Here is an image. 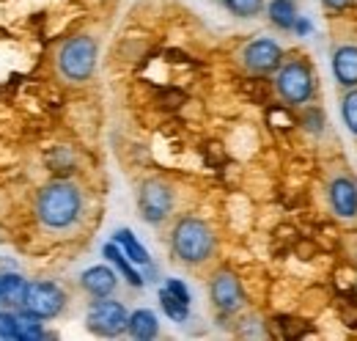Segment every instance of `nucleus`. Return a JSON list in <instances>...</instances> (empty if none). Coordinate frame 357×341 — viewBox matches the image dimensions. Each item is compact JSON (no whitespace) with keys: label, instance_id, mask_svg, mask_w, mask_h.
<instances>
[{"label":"nucleus","instance_id":"nucleus-1","mask_svg":"<svg viewBox=\"0 0 357 341\" xmlns=\"http://www.w3.org/2000/svg\"><path fill=\"white\" fill-rule=\"evenodd\" d=\"M83 210L80 190L69 182H52L36 198V217L47 228H69Z\"/></svg>","mask_w":357,"mask_h":341},{"label":"nucleus","instance_id":"nucleus-2","mask_svg":"<svg viewBox=\"0 0 357 341\" xmlns=\"http://www.w3.org/2000/svg\"><path fill=\"white\" fill-rule=\"evenodd\" d=\"M215 251L212 228L198 217H184L174 228V254L187 264H201Z\"/></svg>","mask_w":357,"mask_h":341},{"label":"nucleus","instance_id":"nucleus-3","mask_svg":"<svg viewBox=\"0 0 357 341\" xmlns=\"http://www.w3.org/2000/svg\"><path fill=\"white\" fill-rule=\"evenodd\" d=\"M96 66V42L91 36H72L58 52V69L66 80L83 83Z\"/></svg>","mask_w":357,"mask_h":341},{"label":"nucleus","instance_id":"nucleus-4","mask_svg":"<svg viewBox=\"0 0 357 341\" xmlns=\"http://www.w3.org/2000/svg\"><path fill=\"white\" fill-rule=\"evenodd\" d=\"M66 305V295L58 284L52 281H33L25 286V295H22V308L39 319H52L63 311Z\"/></svg>","mask_w":357,"mask_h":341},{"label":"nucleus","instance_id":"nucleus-5","mask_svg":"<svg viewBox=\"0 0 357 341\" xmlns=\"http://www.w3.org/2000/svg\"><path fill=\"white\" fill-rule=\"evenodd\" d=\"M127 308L116 300L96 298L89 308V328L99 336H119L127 331Z\"/></svg>","mask_w":357,"mask_h":341},{"label":"nucleus","instance_id":"nucleus-6","mask_svg":"<svg viewBox=\"0 0 357 341\" xmlns=\"http://www.w3.org/2000/svg\"><path fill=\"white\" fill-rule=\"evenodd\" d=\"M278 91L280 96L289 102V105H303L308 102L313 94V75L311 69L300 61H291L286 64L280 72H278Z\"/></svg>","mask_w":357,"mask_h":341},{"label":"nucleus","instance_id":"nucleus-7","mask_svg":"<svg viewBox=\"0 0 357 341\" xmlns=\"http://www.w3.org/2000/svg\"><path fill=\"white\" fill-rule=\"evenodd\" d=\"M171 207H174V190L165 182L151 179L140 187V215H143V220L162 223L171 212Z\"/></svg>","mask_w":357,"mask_h":341},{"label":"nucleus","instance_id":"nucleus-8","mask_svg":"<svg viewBox=\"0 0 357 341\" xmlns=\"http://www.w3.org/2000/svg\"><path fill=\"white\" fill-rule=\"evenodd\" d=\"M280 58H283L280 47L275 42H269V39H259V42L248 44V50H245V64H248V69L256 72V75L275 72V69L280 66Z\"/></svg>","mask_w":357,"mask_h":341},{"label":"nucleus","instance_id":"nucleus-9","mask_svg":"<svg viewBox=\"0 0 357 341\" xmlns=\"http://www.w3.org/2000/svg\"><path fill=\"white\" fill-rule=\"evenodd\" d=\"M212 300H215V305L220 311L234 314L242 305V286H239L236 275H231V273L215 275V281H212Z\"/></svg>","mask_w":357,"mask_h":341},{"label":"nucleus","instance_id":"nucleus-10","mask_svg":"<svg viewBox=\"0 0 357 341\" xmlns=\"http://www.w3.org/2000/svg\"><path fill=\"white\" fill-rule=\"evenodd\" d=\"M330 204L341 217L357 215V184L352 179H335L330 184Z\"/></svg>","mask_w":357,"mask_h":341},{"label":"nucleus","instance_id":"nucleus-11","mask_svg":"<svg viewBox=\"0 0 357 341\" xmlns=\"http://www.w3.org/2000/svg\"><path fill=\"white\" fill-rule=\"evenodd\" d=\"M80 284H83V289L89 292L91 298H107L116 289V273L110 267L96 264V267H91V270L83 273Z\"/></svg>","mask_w":357,"mask_h":341},{"label":"nucleus","instance_id":"nucleus-12","mask_svg":"<svg viewBox=\"0 0 357 341\" xmlns=\"http://www.w3.org/2000/svg\"><path fill=\"white\" fill-rule=\"evenodd\" d=\"M333 72L341 85H357V47L347 44L333 58Z\"/></svg>","mask_w":357,"mask_h":341},{"label":"nucleus","instance_id":"nucleus-13","mask_svg":"<svg viewBox=\"0 0 357 341\" xmlns=\"http://www.w3.org/2000/svg\"><path fill=\"white\" fill-rule=\"evenodd\" d=\"M127 331H130L132 339L146 341V339H154V336H157L160 325H157V317H154L149 308H140V311L130 314V319H127Z\"/></svg>","mask_w":357,"mask_h":341},{"label":"nucleus","instance_id":"nucleus-14","mask_svg":"<svg viewBox=\"0 0 357 341\" xmlns=\"http://www.w3.org/2000/svg\"><path fill=\"white\" fill-rule=\"evenodd\" d=\"M269 20H272L278 28L291 31L294 22H297V8H294V3H291V0H272V3H269Z\"/></svg>","mask_w":357,"mask_h":341},{"label":"nucleus","instance_id":"nucleus-15","mask_svg":"<svg viewBox=\"0 0 357 341\" xmlns=\"http://www.w3.org/2000/svg\"><path fill=\"white\" fill-rule=\"evenodd\" d=\"M116 245L124 251V256H130L135 264H149V251L135 240V234L130 231V228L116 231Z\"/></svg>","mask_w":357,"mask_h":341},{"label":"nucleus","instance_id":"nucleus-16","mask_svg":"<svg viewBox=\"0 0 357 341\" xmlns=\"http://www.w3.org/2000/svg\"><path fill=\"white\" fill-rule=\"evenodd\" d=\"M102 254L107 256V259H110V261H113V264H116V267H119V270L124 273V278H127V281H130L132 286H143V278L137 275V270H135L132 264H130V261L124 259V251H121V248H119L116 242H107Z\"/></svg>","mask_w":357,"mask_h":341},{"label":"nucleus","instance_id":"nucleus-17","mask_svg":"<svg viewBox=\"0 0 357 341\" xmlns=\"http://www.w3.org/2000/svg\"><path fill=\"white\" fill-rule=\"evenodd\" d=\"M160 305H162V311H165L174 322H184L187 314H190V303H181V300H178L176 295H171L168 289L160 292Z\"/></svg>","mask_w":357,"mask_h":341},{"label":"nucleus","instance_id":"nucleus-18","mask_svg":"<svg viewBox=\"0 0 357 341\" xmlns=\"http://www.w3.org/2000/svg\"><path fill=\"white\" fill-rule=\"evenodd\" d=\"M0 286H3V300H11V303H17V305H22V295H25V278H20V275H3L0 278Z\"/></svg>","mask_w":357,"mask_h":341},{"label":"nucleus","instance_id":"nucleus-19","mask_svg":"<svg viewBox=\"0 0 357 341\" xmlns=\"http://www.w3.org/2000/svg\"><path fill=\"white\" fill-rule=\"evenodd\" d=\"M47 333L42 331V322H39V317H33V314H22L20 317V341H28V339H45Z\"/></svg>","mask_w":357,"mask_h":341},{"label":"nucleus","instance_id":"nucleus-20","mask_svg":"<svg viewBox=\"0 0 357 341\" xmlns=\"http://www.w3.org/2000/svg\"><path fill=\"white\" fill-rule=\"evenodd\" d=\"M0 339H20V317L11 311H0Z\"/></svg>","mask_w":357,"mask_h":341},{"label":"nucleus","instance_id":"nucleus-21","mask_svg":"<svg viewBox=\"0 0 357 341\" xmlns=\"http://www.w3.org/2000/svg\"><path fill=\"white\" fill-rule=\"evenodd\" d=\"M341 113H344V122H347L349 132H355L357 135V91H352V94H347V96H344Z\"/></svg>","mask_w":357,"mask_h":341},{"label":"nucleus","instance_id":"nucleus-22","mask_svg":"<svg viewBox=\"0 0 357 341\" xmlns=\"http://www.w3.org/2000/svg\"><path fill=\"white\" fill-rule=\"evenodd\" d=\"M225 3H228V8H231L234 14H239V17H253V14L261 11V0H225Z\"/></svg>","mask_w":357,"mask_h":341},{"label":"nucleus","instance_id":"nucleus-23","mask_svg":"<svg viewBox=\"0 0 357 341\" xmlns=\"http://www.w3.org/2000/svg\"><path fill=\"white\" fill-rule=\"evenodd\" d=\"M165 289H168L171 295H176L181 303H190V292H187V286H184L181 281H176V278H171V281L165 284Z\"/></svg>","mask_w":357,"mask_h":341},{"label":"nucleus","instance_id":"nucleus-24","mask_svg":"<svg viewBox=\"0 0 357 341\" xmlns=\"http://www.w3.org/2000/svg\"><path fill=\"white\" fill-rule=\"evenodd\" d=\"M327 8H333V11H341V8H347L349 6V0H321Z\"/></svg>","mask_w":357,"mask_h":341},{"label":"nucleus","instance_id":"nucleus-25","mask_svg":"<svg viewBox=\"0 0 357 341\" xmlns=\"http://www.w3.org/2000/svg\"><path fill=\"white\" fill-rule=\"evenodd\" d=\"M294 28H297V34H303V36H305V34L311 31V22H308V20H300V17H297V22H294Z\"/></svg>","mask_w":357,"mask_h":341},{"label":"nucleus","instance_id":"nucleus-26","mask_svg":"<svg viewBox=\"0 0 357 341\" xmlns=\"http://www.w3.org/2000/svg\"><path fill=\"white\" fill-rule=\"evenodd\" d=\"M0 303H3V286H0Z\"/></svg>","mask_w":357,"mask_h":341}]
</instances>
